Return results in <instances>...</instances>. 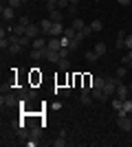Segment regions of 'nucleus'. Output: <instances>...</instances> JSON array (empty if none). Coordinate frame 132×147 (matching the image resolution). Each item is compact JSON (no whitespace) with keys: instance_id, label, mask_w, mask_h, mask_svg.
Here are the masks:
<instances>
[{"instance_id":"12","label":"nucleus","mask_w":132,"mask_h":147,"mask_svg":"<svg viewBox=\"0 0 132 147\" xmlns=\"http://www.w3.org/2000/svg\"><path fill=\"white\" fill-rule=\"evenodd\" d=\"M46 44H49V40H44V37L40 35V37H35V40H33L31 49H46Z\"/></svg>"},{"instance_id":"19","label":"nucleus","mask_w":132,"mask_h":147,"mask_svg":"<svg viewBox=\"0 0 132 147\" xmlns=\"http://www.w3.org/2000/svg\"><path fill=\"white\" fill-rule=\"evenodd\" d=\"M57 68H60V70H68L70 68V59L68 57H62V59L57 61Z\"/></svg>"},{"instance_id":"27","label":"nucleus","mask_w":132,"mask_h":147,"mask_svg":"<svg viewBox=\"0 0 132 147\" xmlns=\"http://www.w3.org/2000/svg\"><path fill=\"white\" fill-rule=\"evenodd\" d=\"M7 5H9V7H13V9H18V7H22L24 2H22V0H7Z\"/></svg>"},{"instance_id":"28","label":"nucleus","mask_w":132,"mask_h":147,"mask_svg":"<svg viewBox=\"0 0 132 147\" xmlns=\"http://www.w3.org/2000/svg\"><path fill=\"white\" fill-rule=\"evenodd\" d=\"M126 73H128V68H126V66L117 68V77H119V79H123V77H126Z\"/></svg>"},{"instance_id":"30","label":"nucleus","mask_w":132,"mask_h":147,"mask_svg":"<svg viewBox=\"0 0 132 147\" xmlns=\"http://www.w3.org/2000/svg\"><path fill=\"white\" fill-rule=\"evenodd\" d=\"M126 49L132 51V33H130V35H126Z\"/></svg>"},{"instance_id":"6","label":"nucleus","mask_w":132,"mask_h":147,"mask_svg":"<svg viewBox=\"0 0 132 147\" xmlns=\"http://www.w3.org/2000/svg\"><path fill=\"white\" fill-rule=\"evenodd\" d=\"M130 86H126V84H123V81H121L119 86H117V94H114V97H119V99H128L130 97Z\"/></svg>"},{"instance_id":"7","label":"nucleus","mask_w":132,"mask_h":147,"mask_svg":"<svg viewBox=\"0 0 132 147\" xmlns=\"http://www.w3.org/2000/svg\"><path fill=\"white\" fill-rule=\"evenodd\" d=\"M46 55H49V49H33L31 59L33 61H42V59H46Z\"/></svg>"},{"instance_id":"37","label":"nucleus","mask_w":132,"mask_h":147,"mask_svg":"<svg viewBox=\"0 0 132 147\" xmlns=\"http://www.w3.org/2000/svg\"><path fill=\"white\" fill-rule=\"evenodd\" d=\"M95 2H99V0H95Z\"/></svg>"},{"instance_id":"34","label":"nucleus","mask_w":132,"mask_h":147,"mask_svg":"<svg viewBox=\"0 0 132 147\" xmlns=\"http://www.w3.org/2000/svg\"><path fill=\"white\" fill-rule=\"evenodd\" d=\"M70 5H79V0H70Z\"/></svg>"},{"instance_id":"1","label":"nucleus","mask_w":132,"mask_h":147,"mask_svg":"<svg viewBox=\"0 0 132 147\" xmlns=\"http://www.w3.org/2000/svg\"><path fill=\"white\" fill-rule=\"evenodd\" d=\"M121 84V79L117 77V75H110V77H106V86H104V94H106V99H112L114 94H117V86Z\"/></svg>"},{"instance_id":"14","label":"nucleus","mask_w":132,"mask_h":147,"mask_svg":"<svg viewBox=\"0 0 132 147\" xmlns=\"http://www.w3.org/2000/svg\"><path fill=\"white\" fill-rule=\"evenodd\" d=\"M93 99H97V101H108L106 99V94H104V88H93Z\"/></svg>"},{"instance_id":"29","label":"nucleus","mask_w":132,"mask_h":147,"mask_svg":"<svg viewBox=\"0 0 132 147\" xmlns=\"http://www.w3.org/2000/svg\"><path fill=\"white\" fill-rule=\"evenodd\" d=\"M18 24H22V26H29V24H31V20H29V16H22V18L18 20Z\"/></svg>"},{"instance_id":"5","label":"nucleus","mask_w":132,"mask_h":147,"mask_svg":"<svg viewBox=\"0 0 132 147\" xmlns=\"http://www.w3.org/2000/svg\"><path fill=\"white\" fill-rule=\"evenodd\" d=\"M117 125H119L121 132H132V121L128 117H119L117 119Z\"/></svg>"},{"instance_id":"11","label":"nucleus","mask_w":132,"mask_h":147,"mask_svg":"<svg viewBox=\"0 0 132 147\" xmlns=\"http://www.w3.org/2000/svg\"><path fill=\"white\" fill-rule=\"evenodd\" d=\"M46 49H49V46H46ZM60 59H62L60 51H51V49H49V55H46V61H51V64H57Z\"/></svg>"},{"instance_id":"35","label":"nucleus","mask_w":132,"mask_h":147,"mask_svg":"<svg viewBox=\"0 0 132 147\" xmlns=\"http://www.w3.org/2000/svg\"><path fill=\"white\" fill-rule=\"evenodd\" d=\"M46 2H55V5H57V0H46Z\"/></svg>"},{"instance_id":"31","label":"nucleus","mask_w":132,"mask_h":147,"mask_svg":"<svg viewBox=\"0 0 132 147\" xmlns=\"http://www.w3.org/2000/svg\"><path fill=\"white\" fill-rule=\"evenodd\" d=\"M132 61V51H128V55H123V64H130Z\"/></svg>"},{"instance_id":"15","label":"nucleus","mask_w":132,"mask_h":147,"mask_svg":"<svg viewBox=\"0 0 132 147\" xmlns=\"http://www.w3.org/2000/svg\"><path fill=\"white\" fill-rule=\"evenodd\" d=\"M126 31H119L117 33V49H126Z\"/></svg>"},{"instance_id":"10","label":"nucleus","mask_w":132,"mask_h":147,"mask_svg":"<svg viewBox=\"0 0 132 147\" xmlns=\"http://www.w3.org/2000/svg\"><path fill=\"white\" fill-rule=\"evenodd\" d=\"M46 46H49L51 51H60V49H62V40H60V37H53V35H51V37H49V44H46Z\"/></svg>"},{"instance_id":"25","label":"nucleus","mask_w":132,"mask_h":147,"mask_svg":"<svg viewBox=\"0 0 132 147\" xmlns=\"http://www.w3.org/2000/svg\"><path fill=\"white\" fill-rule=\"evenodd\" d=\"M51 145H53V147H64V145H66V136H57Z\"/></svg>"},{"instance_id":"36","label":"nucleus","mask_w":132,"mask_h":147,"mask_svg":"<svg viewBox=\"0 0 132 147\" xmlns=\"http://www.w3.org/2000/svg\"><path fill=\"white\" fill-rule=\"evenodd\" d=\"M22 2H24V5H26V2H29V0H22Z\"/></svg>"},{"instance_id":"18","label":"nucleus","mask_w":132,"mask_h":147,"mask_svg":"<svg viewBox=\"0 0 132 147\" xmlns=\"http://www.w3.org/2000/svg\"><path fill=\"white\" fill-rule=\"evenodd\" d=\"M106 49H108V46H106V42H97V44H95V49H93V51H95V53H97V55L101 57L104 53H106Z\"/></svg>"},{"instance_id":"22","label":"nucleus","mask_w":132,"mask_h":147,"mask_svg":"<svg viewBox=\"0 0 132 147\" xmlns=\"http://www.w3.org/2000/svg\"><path fill=\"white\" fill-rule=\"evenodd\" d=\"M106 86V77H93V88H104Z\"/></svg>"},{"instance_id":"32","label":"nucleus","mask_w":132,"mask_h":147,"mask_svg":"<svg viewBox=\"0 0 132 147\" xmlns=\"http://www.w3.org/2000/svg\"><path fill=\"white\" fill-rule=\"evenodd\" d=\"M117 2H119L121 7H128V5H130V2H132V0H117Z\"/></svg>"},{"instance_id":"23","label":"nucleus","mask_w":132,"mask_h":147,"mask_svg":"<svg viewBox=\"0 0 132 147\" xmlns=\"http://www.w3.org/2000/svg\"><path fill=\"white\" fill-rule=\"evenodd\" d=\"M9 46H11V42H9V35L0 37V49H2V51L7 53V51H9Z\"/></svg>"},{"instance_id":"9","label":"nucleus","mask_w":132,"mask_h":147,"mask_svg":"<svg viewBox=\"0 0 132 147\" xmlns=\"http://www.w3.org/2000/svg\"><path fill=\"white\" fill-rule=\"evenodd\" d=\"M64 29H66V26H64L62 22H53V26H51V35H53V37L64 35Z\"/></svg>"},{"instance_id":"4","label":"nucleus","mask_w":132,"mask_h":147,"mask_svg":"<svg viewBox=\"0 0 132 147\" xmlns=\"http://www.w3.org/2000/svg\"><path fill=\"white\" fill-rule=\"evenodd\" d=\"M40 33H42V31H40V24H33V22H31V24H29V26L24 29V35H29L31 40L40 37Z\"/></svg>"},{"instance_id":"16","label":"nucleus","mask_w":132,"mask_h":147,"mask_svg":"<svg viewBox=\"0 0 132 147\" xmlns=\"http://www.w3.org/2000/svg\"><path fill=\"white\" fill-rule=\"evenodd\" d=\"M70 26H73V29H75V31H84V29H86V22H84V20L82 18H73V24H70Z\"/></svg>"},{"instance_id":"17","label":"nucleus","mask_w":132,"mask_h":147,"mask_svg":"<svg viewBox=\"0 0 132 147\" xmlns=\"http://www.w3.org/2000/svg\"><path fill=\"white\" fill-rule=\"evenodd\" d=\"M110 105H112V110H114V112H117V110H121V108H123V99L112 97V99H110Z\"/></svg>"},{"instance_id":"33","label":"nucleus","mask_w":132,"mask_h":147,"mask_svg":"<svg viewBox=\"0 0 132 147\" xmlns=\"http://www.w3.org/2000/svg\"><path fill=\"white\" fill-rule=\"evenodd\" d=\"M68 11L73 13V16H75V13H77V5H70V7H68Z\"/></svg>"},{"instance_id":"3","label":"nucleus","mask_w":132,"mask_h":147,"mask_svg":"<svg viewBox=\"0 0 132 147\" xmlns=\"http://www.w3.org/2000/svg\"><path fill=\"white\" fill-rule=\"evenodd\" d=\"M0 13H2V20H5V22H11V20L16 18V9L9 7V5H5V2H2V7H0Z\"/></svg>"},{"instance_id":"38","label":"nucleus","mask_w":132,"mask_h":147,"mask_svg":"<svg viewBox=\"0 0 132 147\" xmlns=\"http://www.w3.org/2000/svg\"><path fill=\"white\" fill-rule=\"evenodd\" d=\"M130 33H132V29H130Z\"/></svg>"},{"instance_id":"2","label":"nucleus","mask_w":132,"mask_h":147,"mask_svg":"<svg viewBox=\"0 0 132 147\" xmlns=\"http://www.w3.org/2000/svg\"><path fill=\"white\" fill-rule=\"evenodd\" d=\"M0 105H2V112H5V110H11V108L20 105V97H16V94H5V92H2Z\"/></svg>"},{"instance_id":"8","label":"nucleus","mask_w":132,"mask_h":147,"mask_svg":"<svg viewBox=\"0 0 132 147\" xmlns=\"http://www.w3.org/2000/svg\"><path fill=\"white\" fill-rule=\"evenodd\" d=\"M51 26H53V20L51 18H42L40 20V31H42L44 35H51Z\"/></svg>"},{"instance_id":"13","label":"nucleus","mask_w":132,"mask_h":147,"mask_svg":"<svg viewBox=\"0 0 132 147\" xmlns=\"http://www.w3.org/2000/svg\"><path fill=\"white\" fill-rule=\"evenodd\" d=\"M49 18L53 20V22H62V20H64V13H62V9H53V11L49 13Z\"/></svg>"},{"instance_id":"26","label":"nucleus","mask_w":132,"mask_h":147,"mask_svg":"<svg viewBox=\"0 0 132 147\" xmlns=\"http://www.w3.org/2000/svg\"><path fill=\"white\" fill-rule=\"evenodd\" d=\"M86 59H88V61H93V64H95V61L99 59V55H97L95 51H88V53H86Z\"/></svg>"},{"instance_id":"24","label":"nucleus","mask_w":132,"mask_h":147,"mask_svg":"<svg viewBox=\"0 0 132 147\" xmlns=\"http://www.w3.org/2000/svg\"><path fill=\"white\" fill-rule=\"evenodd\" d=\"M79 103L82 105H90L93 103V94H79Z\"/></svg>"},{"instance_id":"21","label":"nucleus","mask_w":132,"mask_h":147,"mask_svg":"<svg viewBox=\"0 0 132 147\" xmlns=\"http://www.w3.org/2000/svg\"><path fill=\"white\" fill-rule=\"evenodd\" d=\"M90 29H93V33H99V31L104 29V22H101V20H93V22H90Z\"/></svg>"},{"instance_id":"20","label":"nucleus","mask_w":132,"mask_h":147,"mask_svg":"<svg viewBox=\"0 0 132 147\" xmlns=\"http://www.w3.org/2000/svg\"><path fill=\"white\" fill-rule=\"evenodd\" d=\"M7 53H11V55H18V53H22V44H20V42L11 44V46H9V51H7Z\"/></svg>"}]
</instances>
